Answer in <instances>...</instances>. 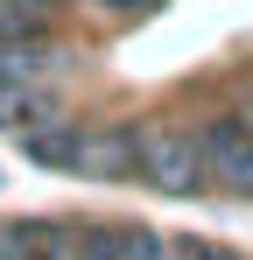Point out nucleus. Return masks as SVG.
Wrapping results in <instances>:
<instances>
[{"label":"nucleus","instance_id":"nucleus-5","mask_svg":"<svg viewBox=\"0 0 253 260\" xmlns=\"http://www.w3.org/2000/svg\"><path fill=\"white\" fill-rule=\"evenodd\" d=\"M28 43H56V7H14V0H0V49H28Z\"/></svg>","mask_w":253,"mask_h":260},{"label":"nucleus","instance_id":"nucleus-4","mask_svg":"<svg viewBox=\"0 0 253 260\" xmlns=\"http://www.w3.org/2000/svg\"><path fill=\"white\" fill-rule=\"evenodd\" d=\"M42 260H113V225H42Z\"/></svg>","mask_w":253,"mask_h":260},{"label":"nucleus","instance_id":"nucleus-3","mask_svg":"<svg viewBox=\"0 0 253 260\" xmlns=\"http://www.w3.org/2000/svg\"><path fill=\"white\" fill-rule=\"evenodd\" d=\"M21 155L49 176H91V127L71 120V113H56L42 127H21Z\"/></svg>","mask_w":253,"mask_h":260},{"label":"nucleus","instance_id":"nucleus-7","mask_svg":"<svg viewBox=\"0 0 253 260\" xmlns=\"http://www.w3.org/2000/svg\"><path fill=\"white\" fill-rule=\"evenodd\" d=\"M0 260H42V225H0Z\"/></svg>","mask_w":253,"mask_h":260},{"label":"nucleus","instance_id":"nucleus-2","mask_svg":"<svg viewBox=\"0 0 253 260\" xmlns=\"http://www.w3.org/2000/svg\"><path fill=\"white\" fill-rule=\"evenodd\" d=\"M141 183H148L155 197H197V190H204L197 127H148V148H141Z\"/></svg>","mask_w":253,"mask_h":260},{"label":"nucleus","instance_id":"nucleus-9","mask_svg":"<svg viewBox=\"0 0 253 260\" xmlns=\"http://www.w3.org/2000/svg\"><path fill=\"white\" fill-rule=\"evenodd\" d=\"M0 183H7V176H0Z\"/></svg>","mask_w":253,"mask_h":260},{"label":"nucleus","instance_id":"nucleus-1","mask_svg":"<svg viewBox=\"0 0 253 260\" xmlns=\"http://www.w3.org/2000/svg\"><path fill=\"white\" fill-rule=\"evenodd\" d=\"M197 155H204V183H218L225 197H253V113L197 120Z\"/></svg>","mask_w":253,"mask_h":260},{"label":"nucleus","instance_id":"nucleus-8","mask_svg":"<svg viewBox=\"0 0 253 260\" xmlns=\"http://www.w3.org/2000/svg\"><path fill=\"white\" fill-rule=\"evenodd\" d=\"M56 7H99V14H113V21H141V14H155L162 0H56Z\"/></svg>","mask_w":253,"mask_h":260},{"label":"nucleus","instance_id":"nucleus-6","mask_svg":"<svg viewBox=\"0 0 253 260\" xmlns=\"http://www.w3.org/2000/svg\"><path fill=\"white\" fill-rule=\"evenodd\" d=\"M113 260H169V232H155V225H113Z\"/></svg>","mask_w":253,"mask_h":260}]
</instances>
